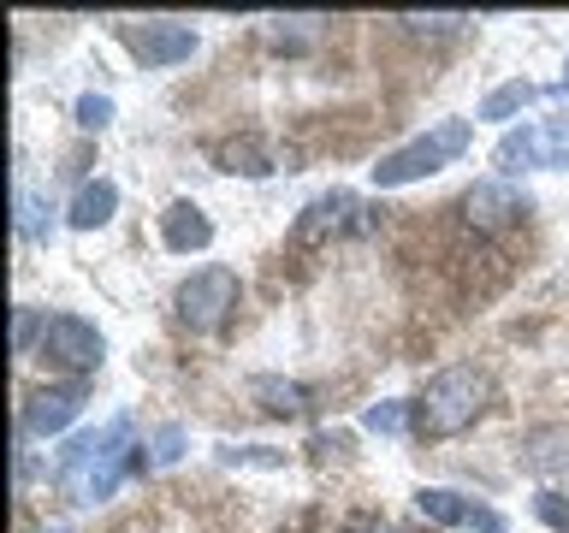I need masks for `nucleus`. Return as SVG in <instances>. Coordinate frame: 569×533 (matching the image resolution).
<instances>
[{
    "instance_id": "nucleus-10",
    "label": "nucleus",
    "mask_w": 569,
    "mask_h": 533,
    "mask_svg": "<svg viewBox=\"0 0 569 533\" xmlns=\"http://www.w3.org/2000/svg\"><path fill=\"white\" fill-rule=\"evenodd\" d=\"M160 231H167V249H178V255L213 243V225H208V213L196 202H172L167 213H160Z\"/></svg>"
},
{
    "instance_id": "nucleus-17",
    "label": "nucleus",
    "mask_w": 569,
    "mask_h": 533,
    "mask_svg": "<svg viewBox=\"0 0 569 533\" xmlns=\"http://www.w3.org/2000/svg\"><path fill=\"white\" fill-rule=\"evenodd\" d=\"M533 515H540L546 527H569V497L563 492H540L533 497Z\"/></svg>"
},
{
    "instance_id": "nucleus-1",
    "label": "nucleus",
    "mask_w": 569,
    "mask_h": 533,
    "mask_svg": "<svg viewBox=\"0 0 569 533\" xmlns=\"http://www.w3.org/2000/svg\"><path fill=\"white\" fill-rule=\"evenodd\" d=\"M124 469H142V456H131V415H113L96 433L71 439L60 451V486L78 497V504H96L119 486Z\"/></svg>"
},
{
    "instance_id": "nucleus-14",
    "label": "nucleus",
    "mask_w": 569,
    "mask_h": 533,
    "mask_svg": "<svg viewBox=\"0 0 569 533\" xmlns=\"http://www.w3.org/2000/svg\"><path fill=\"white\" fill-rule=\"evenodd\" d=\"M540 101V83H528V78H516L505 89H492L487 101H480V119H510V113H522V107Z\"/></svg>"
},
{
    "instance_id": "nucleus-25",
    "label": "nucleus",
    "mask_w": 569,
    "mask_h": 533,
    "mask_svg": "<svg viewBox=\"0 0 569 533\" xmlns=\"http://www.w3.org/2000/svg\"><path fill=\"white\" fill-rule=\"evenodd\" d=\"M563 89H569V66H563Z\"/></svg>"
},
{
    "instance_id": "nucleus-22",
    "label": "nucleus",
    "mask_w": 569,
    "mask_h": 533,
    "mask_svg": "<svg viewBox=\"0 0 569 533\" xmlns=\"http://www.w3.org/2000/svg\"><path fill=\"white\" fill-rule=\"evenodd\" d=\"M462 533H510V527H505V515H498V510L480 504V510L469 515V522H462Z\"/></svg>"
},
{
    "instance_id": "nucleus-26",
    "label": "nucleus",
    "mask_w": 569,
    "mask_h": 533,
    "mask_svg": "<svg viewBox=\"0 0 569 533\" xmlns=\"http://www.w3.org/2000/svg\"><path fill=\"white\" fill-rule=\"evenodd\" d=\"M368 533H373V527H368Z\"/></svg>"
},
{
    "instance_id": "nucleus-23",
    "label": "nucleus",
    "mask_w": 569,
    "mask_h": 533,
    "mask_svg": "<svg viewBox=\"0 0 569 533\" xmlns=\"http://www.w3.org/2000/svg\"><path fill=\"white\" fill-rule=\"evenodd\" d=\"M30 332H36V309H18V320H12V344L30 350Z\"/></svg>"
},
{
    "instance_id": "nucleus-20",
    "label": "nucleus",
    "mask_w": 569,
    "mask_h": 533,
    "mask_svg": "<svg viewBox=\"0 0 569 533\" xmlns=\"http://www.w3.org/2000/svg\"><path fill=\"white\" fill-rule=\"evenodd\" d=\"M107 119H113V101H107V95H83V101H78V124H89V131H101Z\"/></svg>"
},
{
    "instance_id": "nucleus-13",
    "label": "nucleus",
    "mask_w": 569,
    "mask_h": 533,
    "mask_svg": "<svg viewBox=\"0 0 569 533\" xmlns=\"http://www.w3.org/2000/svg\"><path fill=\"white\" fill-rule=\"evenodd\" d=\"M345 213H350V195H345V190L320 195V202L297 220V243H315L320 231H338V225H345Z\"/></svg>"
},
{
    "instance_id": "nucleus-24",
    "label": "nucleus",
    "mask_w": 569,
    "mask_h": 533,
    "mask_svg": "<svg viewBox=\"0 0 569 533\" xmlns=\"http://www.w3.org/2000/svg\"><path fill=\"white\" fill-rule=\"evenodd\" d=\"M178 444H184V433H178V426H167V433H160V451H154V462H172V456H178Z\"/></svg>"
},
{
    "instance_id": "nucleus-2",
    "label": "nucleus",
    "mask_w": 569,
    "mask_h": 533,
    "mask_svg": "<svg viewBox=\"0 0 569 533\" xmlns=\"http://www.w3.org/2000/svg\"><path fill=\"white\" fill-rule=\"evenodd\" d=\"M487 398H492V380L480 368H462V362L445 368V373L427 380L421 403H416V433L421 439H451V433H462V426H475Z\"/></svg>"
},
{
    "instance_id": "nucleus-9",
    "label": "nucleus",
    "mask_w": 569,
    "mask_h": 533,
    "mask_svg": "<svg viewBox=\"0 0 569 533\" xmlns=\"http://www.w3.org/2000/svg\"><path fill=\"white\" fill-rule=\"evenodd\" d=\"M522 190L510 184V178H480V184L462 195V213H469V225L480 231H505L510 220H522Z\"/></svg>"
},
{
    "instance_id": "nucleus-12",
    "label": "nucleus",
    "mask_w": 569,
    "mask_h": 533,
    "mask_svg": "<svg viewBox=\"0 0 569 533\" xmlns=\"http://www.w3.org/2000/svg\"><path fill=\"white\" fill-rule=\"evenodd\" d=\"M416 504H421V515L427 522H439V527H462L469 515L480 510L475 497H462V492H445V486H427V492H416Z\"/></svg>"
},
{
    "instance_id": "nucleus-19",
    "label": "nucleus",
    "mask_w": 569,
    "mask_h": 533,
    "mask_svg": "<svg viewBox=\"0 0 569 533\" xmlns=\"http://www.w3.org/2000/svg\"><path fill=\"white\" fill-rule=\"evenodd\" d=\"M220 160H243V172H249V178L273 172V167H267V154L256 149V142H231V149H220Z\"/></svg>"
},
{
    "instance_id": "nucleus-7",
    "label": "nucleus",
    "mask_w": 569,
    "mask_h": 533,
    "mask_svg": "<svg viewBox=\"0 0 569 533\" xmlns=\"http://www.w3.org/2000/svg\"><path fill=\"white\" fill-rule=\"evenodd\" d=\"M124 48H131L142 66H178L196 53V30L172 24V18H142V24H124Z\"/></svg>"
},
{
    "instance_id": "nucleus-3",
    "label": "nucleus",
    "mask_w": 569,
    "mask_h": 533,
    "mask_svg": "<svg viewBox=\"0 0 569 533\" xmlns=\"http://www.w3.org/2000/svg\"><path fill=\"white\" fill-rule=\"evenodd\" d=\"M469 137H475V124H469V119H445V124H433V131H421L416 142L391 149L380 167H373V184H380V190L416 184V178L439 172V167H451V160L469 149Z\"/></svg>"
},
{
    "instance_id": "nucleus-5",
    "label": "nucleus",
    "mask_w": 569,
    "mask_h": 533,
    "mask_svg": "<svg viewBox=\"0 0 569 533\" xmlns=\"http://www.w3.org/2000/svg\"><path fill=\"white\" fill-rule=\"evenodd\" d=\"M498 172H540V167H569V119H540L510 131L492 149Z\"/></svg>"
},
{
    "instance_id": "nucleus-8",
    "label": "nucleus",
    "mask_w": 569,
    "mask_h": 533,
    "mask_svg": "<svg viewBox=\"0 0 569 533\" xmlns=\"http://www.w3.org/2000/svg\"><path fill=\"white\" fill-rule=\"evenodd\" d=\"M78 415H83V385H53V391H36V398L24 403L18 433L24 439H53V433H66Z\"/></svg>"
},
{
    "instance_id": "nucleus-4",
    "label": "nucleus",
    "mask_w": 569,
    "mask_h": 533,
    "mask_svg": "<svg viewBox=\"0 0 569 533\" xmlns=\"http://www.w3.org/2000/svg\"><path fill=\"white\" fill-rule=\"evenodd\" d=\"M238 309V273L231 266H202L196 279L178 284V320L190 332H220Z\"/></svg>"
},
{
    "instance_id": "nucleus-16",
    "label": "nucleus",
    "mask_w": 569,
    "mask_h": 533,
    "mask_svg": "<svg viewBox=\"0 0 569 533\" xmlns=\"http://www.w3.org/2000/svg\"><path fill=\"white\" fill-rule=\"evenodd\" d=\"M362 421H368V433H403V421H416V415L403 403H373Z\"/></svg>"
},
{
    "instance_id": "nucleus-15",
    "label": "nucleus",
    "mask_w": 569,
    "mask_h": 533,
    "mask_svg": "<svg viewBox=\"0 0 569 533\" xmlns=\"http://www.w3.org/2000/svg\"><path fill=\"white\" fill-rule=\"evenodd\" d=\"M256 398H267V409H273V415H302V391H297V385L256 380Z\"/></svg>"
},
{
    "instance_id": "nucleus-6",
    "label": "nucleus",
    "mask_w": 569,
    "mask_h": 533,
    "mask_svg": "<svg viewBox=\"0 0 569 533\" xmlns=\"http://www.w3.org/2000/svg\"><path fill=\"white\" fill-rule=\"evenodd\" d=\"M36 350H42V362H53V368H66V373H96L101 368V332L89 326V320H78V314H48L42 320V338H36Z\"/></svg>"
},
{
    "instance_id": "nucleus-21",
    "label": "nucleus",
    "mask_w": 569,
    "mask_h": 533,
    "mask_svg": "<svg viewBox=\"0 0 569 533\" xmlns=\"http://www.w3.org/2000/svg\"><path fill=\"white\" fill-rule=\"evenodd\" d=\"M403 24H409V30H433V36H445V30H457V24H462V18H457V12H433V18H421V12H409V18H403Z\"/></svg>"
},
{
    "instance_id": "nucleus-18",
    "label": "nucleus",
    "mask_w": 569,
    "mask_h": 533,
    "mask_svg": "<svg viewBox=\"0 0 569 533\" xmlns=\"http://www.w3.org/2000/svg\"><path fill=\"white\" fill-rule=\"evenodd\" d=\"M18 231H24V238H48V225H42V202H36L30 190H18Z\"/></svg>"
},
{
    "instance_id": "nucleus-11",
    "label": "nucleus",
    "mask_w": 569,
    "mask_h": 533,
    "mask_svg": "<svg viewBox=\"0 0 569 533\" xmlns=\"http://www.w3.org/2000/svg\"><path fill=\"white\" fill-rule=\"evenodd\" d=\"M113 208H119V184H113V178H96V184H83L78 195H71L66 220L78 231H96V225L113 220Z\"/></svg>"
}]
</instances>
